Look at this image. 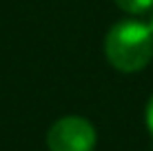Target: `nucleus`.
<instances>
[{
    "label": "nucleus",
    "mask_w": 153,
    "mask_h": 151,
    "mask_svg": "<svg viewBox=\"0 0 153 151\" xmlns=\"http://www.w3.org/2000/svg\"><path fill=\"white\" fill-rule=\"evenodd\" d=\"M104 54L118 71H140L153 58V31L140 20H122L109 29Z\"/></svg>",
    "instance_id": "nucleus-1"
},
{
    "label": "nucleus",
    "mask_w": 153,
    "mask_h": 151,
    "mask_svg": "<svg viewBox=\"0 0 153 151\" xmlns=\"http://www.w3.org/2000/svg\"><path fill=\"white\" fill-rule=\"evenodd\" d=\"M49 151H93L96 129L87 118L65 116L51 124L47 133Z\"/></svg>",
    "instance_id": "nucleus-2"
},
{
    "label": "nucleus",
    "mask_w": 153,
    "mask_h": 151,
    "mask_svg": "<svg viewBox=\"0 0 153 151\" xmlns=\"http://www.w3.org/2000/svg\"><path fill=\"white\" fill-rule=\"evenodd\" d=\"M115 4L126 13H146L153 9V0H115Z\"/></svg>",
    "instance_id": "nucleus-3"
},
{
    "label": "nucleus",
    "mask_w": 153,
    "mask_h": 151,
    "mask_svg": "<svg viewBox=\"0 0 153 151\" xmlns=\"http://www.w3.org/2000/svg\"><path fill=\"white\" fill-rule=\"evenodd\" d=\"M146 127H149V133L153 136V96H151L149 105H146Z\"/></svg>",
    "instance_id": "nucleus-4"
},
{
    "label": "nucleus",
    "mask_w": 153,
    "mask_h": 151,
    "mask_svg": "<svg viewBox=\"0 0 153 151\" xmlns=\"http://www.w3.org/2000/svg\"><path fill=\"white\" fill-rule=\"evenodd\" d=\"M146 25H149V29L153 31V9H151V11H149V22H146Z\"/></svg>",
    "instance_id": "nucleus-5"
}]
</instances>
